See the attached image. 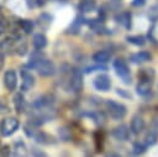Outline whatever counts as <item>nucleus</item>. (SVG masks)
I'll return each mask as SVG.
<instances>
[{"label": "nucleus", "mask_w": 158, "mask_h": 157, "mask_svg": "<svg viewBox=\"0 0 158 157\" xmlns=\"http://www.w3.org/2000/svg\"><path fill=\"white\" fill-rule=\"evenodd\" d=\"M19 120L16 117H7L0 122V134L2 136H10L19 129Z\"/></svg>", "instance_id": "obj_4"}, {"label": "nucleus", "mask_w": 158, "mask_h": 157, "mask_svg": "<svg viewBox=\"0 0 158 157\" xmlns=\"http://www.w3.org/2000/svg\"><path fill=\"white\" fill-rule=\"evenodd\" d=\"M127 42L135 45V46H143L146 43V38L141 35H136V36H127L126 37Z\"/></svg>", "instance_id": "obj_19"}, {"label": "nucleus", "mask_w": 158, "mask_h": 157, "mask_svg": "<svg viewBox=\"0 0 158 157\" xmlns=\"http://www.w3.org/2000/svg\"><path fill=\"white\" fill-rule=\"evenodd\" d=\"M33 46L36 49H43L47 46V37L43 33H36L33 36Z\"/></svg>", "instance_id": "obj_14"}, {"label": "nucleus", "mask_w": 158, "mask_h": 157, "mask_svg": "<svg viewBox=\"0 0 158 157\" xmlns=\"http://www.w3.org/2000/svg\"><path fill=\"white\" fill-rule=\"evenodd\" d=\"M146 146H153L157 140H158V130L156 127H152L147 134H146Z\"/></svg>", "instance_id": "obj_15"}, {"label": "nucleus", "mask_w": 158, "mask_h": 157, "mask_svg": "<svg viewBox=\"0 0 158 157\" xmlns=\"http://www.w3.org/2000/svg\"><path fill=\"white\" fill-rule=\"evenodd\" d=\"M4 85L10 91L15 90V88L17 85V77H16L15 70L10 69V70L5 72V74H4Z\"/></svg>", "instance_id": "obj_7"}, {"label": "nucleus", "mask_w": 158, "mask_h": 157, "mask_svg": "<svg viewBox=\"0 0 158 157\" xmlns=\"http://www.w3.org/2000/svg\"><path fill=\"white\" fill-rule=\"evenodd\" d=\"M69 89L74 93H78L83 88V74L79 69L72 70V75L69 78Z\"/></svg>", "instance_id": "obj_5"}, {"label": "nucleus", "mask_w": 158, "mask_h": 157, "mask_svg": "<svg viewBox=\"0 0 158 157\" xmlns=\"http://www.w3.org/2000/svg\"><path fill=\"white\" fill-rule=\"evenodd\" d=\"M116 91H117V94L118 95H121V96H125V98H131V95L130 94H127L123 89H116Z\"/></svg>", "instance_id": "obj_24"}, {"label": "nucleus", "mask_w": 158, "mask_h": 157, "mask_svg": "<svg viewBox=\"0 0 158 157\" xmlns=\"http://www.w3.org/2000/svg\"><path fill=\"white\" fill-rule=\"evenodd\" d=\"M132 152L135 155H142L146 152V146L142 145L141 142H135L133 146H132Z\"/></svg>", "instance_id": "obj_22"}, {"label": "nucleus", "mask_w": 158, "mask_h": 157, "mask_svg": "<svg viewBox=\"0 0 158 157\" xmlns=\"http://www.w3.org/2000/svg\"><path fill=\"white\" fill-rule=\"evenodd\" d=\"M4 30H5V27H4V25L1 23V21H0V35L4 32Z\"/></svg>", "instance_id": "obj_27"}, {"label": "nucleus", "mask_w": 158, "mask_h": 157, "mask_svg": "<svg viewBox=\"0 0 158 157\" xmlns=\"http://www.w3.org/2000/svg\"><path fill=\"white\" fill-rule=\"evenodd\" d=\"M21 90L27 91L35 85V77L26 69L21 70Z\"/></svg>", "instance_id": "obj_8"}, {"label": "nucleus", "mask_w": 158, "mask_h": 157, "mask_svg": "<svg viewBox=\"0 0 158 157\" xmlns=\"http://www.w3.org/2000/svg\"><path fill=\"white\" fill-rule=\"evenodd\" d=\"M81 19H79V17H77L75 19V21L72 23V26L68 28V31L69 32H73V33H77L78 32V30H79V27H80V25H81Z\"/></svg>", "instance_id": "obj_23"}, {"label": "nucleus", "mask_w": 158, "mask_h": 157, "mask_svg": "<svg viewBox=\"0 0 158 157\" xmlns=\"http://www.w3.org/2000/svg\"><path fill=\"white\" fill-rule=\"evenodd\" d=\"M20 26H21L22 31H25V33H31L33 31V21H31V20H21Z\"/></svg>", "instance_id": "obj_21"}, {"label": "nucleus", "mask_w": 158, "mask_h": 157, "mask_svg": "<svg viewBox=\"0 0 158 157\" xmlns=\"http://www.w3.org/2000/svg\"><path fill=\"white\" fill-rule=\"evenodd\" d=\"M112 136L116 140H118V141H127L128 137H130V129H128V126L122 124V125L115 127L114 131H112Z\"/></svg>", "instance_id": "obj_9"}, {"label": "nucleus", "mask_w": 158, "mask_h": 157, "mask_svg": "<svg viewBox=\"0 0 158 157\" xmlns=\"http://www.w3.org/2000/svg\"><path fill=\"white\" fill-rule=\"evenodd\" d=\"M144 2H146V0H132V4L135 6H142V5H144Z\"/></svg>", "instance_id": "obj_25"}, {"label": "nucleus", "mask_w": 158, "mask_h": 157, "mask_svg": "<svg viewBox=\"0 0 158 157\" xmlns=\"http://www.w3.org/2000/svg\"><path fill=\"white\" fill-rule=\"evenodd\" d=\"M105 105H106V109H107V111H109V114H110V116H111L112 119H115V120H121V119H123V117L126 116L127 109H126V106H125L123 104L116 103L115 100L109 99V100H106Z\"/></svg>", "instance_id": "obj_2"}, {"label": "nucleus", "mask_w": 158, "mask_h": 157, "mask_svg": "<svg viewBox=\"0 0 158 157\" xmlns=\"http://www.w3.org/2000/svg\"><path fill=\"white\" fill-rule=\"evenodd\" d=\"M86 23L89 25V27L96 32V33H100V35H106L109 33V28L104 25L102 21L100 20H86Z\"/></svg>", "instance_id": "obj_10"}, {"label": "nucleus", "mask_w": 158, "mask_h": 157, "mask_svg": "<svg viewBox=\"0 0 158 157\" xmlns=\"http://www.w3.org/2000/svg\"><path fill=\"white\" fill-rule=\"evenodd\" d=\"M78 7H79V10H80L81 12H91V11L95 10L96 4H95L94 0H83V1L79 4Z\"/></svg>", "instance_id": "obj_17"}, {"label": "nucleus", "mask_w": 158, "mask_h": 157, "mask_svg": "<svg viewBox=\"0 0 158 157\" xmlns=\"http://www.w3.org/2000/svg\"><path fill=\"white\" fill-rule=\"evenodd\" d=\"M110 57H111V54L109 52H106V51H98L96 53H94L93 59L95 62H98V63H106L110 59Z\"/></svg>", "instance_id": "obj_18"}, {"label": "nucleus", "mask_w": 158, "mask_h": 157, "mask_svg": "<svg viewBox=\"0 0 158 157\" xmlns=\"http://www.w3.org/2000/svg\"><path fill=\"white\" fill-rule=\"evenodd\" d=\"M27 67L35 68L38 72V74L42 75V77H51L56 72L54 64L51 61H48L46 58H42L41 56H36V54H33L30 58V63L27 64Z\"/></svg>", "instance_id": "obj_1"}, {"label": "nucleus", "mask_w": 158, "mask_h": 157, "mask_svg": "<svg viewBox=\"0 0 158 157\" xmlns=\"http://www.w3.org/2000/svg\"><path fill=\"white\" fill-rule=\"evenodd\" d=\"M151 58H152V56L149 54V52H146V51H141V52H137V53H133L130 56V61L132 63H136V64L147 62Z\"/></svg>", "instance_id": "obj_12"}, {"label": "nucleus", "mask_w": 158, "mask_h": 157, "mask_svg": "<svg viewBox=\"0 0 158 157\" xmlns=\"http://www.w3.org/2000/svg\"><path fill=\"white\" fill-rule=\"evenodd\" d=\"M114 68L116 74L122 79V82L125 84H130L131 83V75H130V69L126 64V62L121 58H117L116 61H114Z\"/></svg>", "instance_id": "obj_3"}, {"label": "nucleus", "mask_w": 158, "mask_h": 157, "mask_svg": "<svg viewBox=\"0 0 158 157\" xmlns=\"http://www.w3.org/2000/svg\"><path fill=\"white\" fill-rule=\"evenodd\" d=\"M14 105H15V109L19 114L25 111V108H26V101H25V98L21 93H17L15 94L14 96Z\"/></svg>", "instance_id": "obj_13"}, {"label": "nucleus", "mask_w": 158, "mask_h": 157, "mask_svg": "<svg viewBox=\"0 0 158 157\" xmlns=\"http://www.w3.org/2000/svg\"><path fill=\"white\" fill-rule=\"evenodd\" d=\"M143 129H144V120H143V117L139 116V115L133 116V119L131 121V132L135 134V135H138Z\"/></svg>", "instance_id": "obj_11"}, {"label": "nucleus", "mask_w": 158, "mask_h": 157, "mask_svg": "<svg viewBox=\"0 0 158 157\" xmlns=\"http://www.w3.org/2000/svg\"><path fill=\"white\" fill-rule=\"evenodd\" d=\"M151 83H152V82H149V80H142V79H139V83H138L137 87H136L137 94H139V95H146V94H148L149 90H151Z\"/></svg>", "instance_id": "obj_16"}, {"label": "nucleus", "mask_w": 158, "mask_h": 157, "mask_svg": "<svg viewBox=\"0 0 158 157\" xmlns=\"http://www.w3.org/2000/svg\"><path fill=\"white\" fill-rule=\"evenodd\" d=\"M4 64H5V57H4V54L0 52V70L4 68Z\"/></svg>", "instance_id": "obj_26"}, {"label": "nucleus", "mask_w": 158, "mask_h": 157, "mask_svg": "<svg viewBox=\"0 0 158 157\" xmlns=\"http://www.w3.org/2000/svg\"><path fill=\"white\" fill-rule=\"evenodd\" d=\"M117 20H120L118 22H121L127 30L131 28V14L130 12H122L120 16H117Z\"/></svg>", "instance_id": "obj_20"}, {"label": "nucleus", "mask_w": 158, "mask_h": 157, "mask_svg": "<svg viewBox=\"0 0 158 157\" xmlns=\"http://www.w3.org/2000/svg\"><path fill=\"white\" fill-rule=\"evenodd\" d=\"M93 84H94L95 89H98L100 91H107L111 87V79L107 74H99L95 77Z\"/></svg>", "instance_id": "obj_6"}]
</instances>
